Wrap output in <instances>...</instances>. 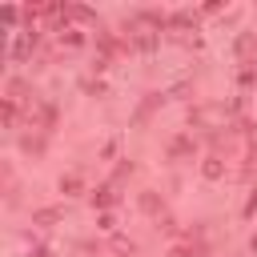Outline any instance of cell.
Returning a JSON list of instances; mask_svg holds the SVG:
<instances>
[{
	"instance_id": "obj_2",
	"label": "cell",
	"mask_w": 257,
	"mask_h": 257,
	"mask_svg": "<svg viewBox=\"0 0 257 257\" xmlns=\"http://www.w3.org/2000/svg\"><path fill=\"white\" fill-rule=\"evenodd\" d=\"M173 257H193V249H173Z\"/></svg>"
},
{
	"instance_id": "obj_1",
	"label": "cell",
	"mask_w": 257,
	"mask_h": 257,
	"mask_svg": "<svg viewBox=\"0 0 257 257\" xmlns=\"http://www.w3.org/2000/svg\"><path fill=\"white\" fill-rule=\"evenodd\" d=\"M205 177H221V165H217L213 157H209V165H205Z\"/></svg>"
}]
</instances>
